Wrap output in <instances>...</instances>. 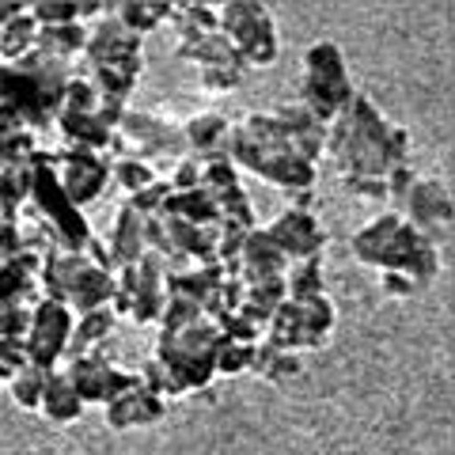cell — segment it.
Here are the masks:
<instances>
[{"mask_svg":"<svg viewBox=\"0 0 455 455\" xmlns=\"http://www.w3.org/2000/svg\"><path fill=\"white\" fill-rule=\"evenodd\" d=\"M53 125L61 130L65 145L68 148H88V152H107L110 148V137L114 130L99 118V107L95 110H73V107H61L57 110Z\"/></svg>","mask_w":455,"mask_h":455,"instance_id":"21","label":"cell"},{"mask_svg":"<svg viewBox=\"0 0 455 455\" xmlns=\"http://www.w3.org/2000/svg\"><path fill=\"white\" fill-rule=\"evenodd\" d=\"M224 160H232L235 171H251L269 187H277L284 194L296 190H315L319 167L304 164L300 156L292 152L289 137H284V125L274 118V110H251L239 122L228 125L224 137Z\"/></svg>","mask_w":455,"mask_h":455,"instance_id":"2","label":"cell"},{"mask_svg":"<svg viewBox=\"0 0 455 455\" xmlns=\"http://www.w3.org/2000/svg\"><path fill=\"white\" fill-rule=\"evenodd\" d=\"M114 311L110 307H95V311H84V315L73 319V334H68V349H65V361L84 357V353L99 349L103 341L114 334Z\"/></svg>","mask_w":455,"mask_h":455,"instance_id":"26","label":"cell"},{"mask_svg":"<svg viewBox=\"0 0 455 455\" xmlns=\"http://www.w3.org/2000/svg\"><path fill=\"white\" fill-rule=\"evenodd\" d=\"M84 259H88L95 269H107V274H114V262H110V251H107L103 239H95V235H92V243L84 247Z\"/></svg>","mask_w":455,"mask_h":455,"instance_id":"55","label":"cell"},{"mask_svg":"<svg viewBox=\"0 0 455 455\" xmlns=\"http://www.w3.org/2000/svg\"><path fill=\"white\" fill-rule=\"evenodd\" d=\"M107 251H110L114 274L125 269V266H133L140 254H145V217L133 212L130 205H118V212H114L110 239H107Z\"/></svg>","mask_w":455,"mask_h":455,"instance_id":"22","label":"cell"},{"mask_svg":"<svg viewBox=\"0 0 455 455\" xmlns=\"http://www.w3.org/2000/svg\"><path fill=\"white\" fill-rule=\"evenodd\" d=\"M20 251V217L0 212V259H12Z\"/></svg>","mask_w":455,"mask_h":455,"instance_id":"54","label":"cell"},{"mask_svg":"<svg viewBox=\"0 0 455 455\" xmlns=\"http://www.w3.org/2000/svg\"><path fill=\"white\" fill-rule=\"evenodd\" d=\"M228 125H232V122H228L224 114H212V110L190 114L187 122H179L182 148H187V156H194L197 164L217 160V156H224V137H228Z\"/></svg>","mask_w":455,"mask_h":455,"instance_id":"20","label":"cell"},{"mask_svg":"<svg viewBox=\"0 0 455 455\" xmlns=\"http://www.w3.org/2000/svg\"><path fill=\"white\" fill-rule=\"evenodd\" d=\"M53 175L61 182L65 197L80 212L84 205H92L110 182V160L107 152H88V148H57L53 152Z\"/></svg>","mask_w":455,"mask_h":455,"instance_id":"11","label":"cell"},{"mask_svg":"<svg viewBox=\"0 0 455 455\" xmlns=\"http://www.w3.org/2000/svg\"><path fill=\"white\" fill-rule=\"evenodd\" d=\"M167 194H171V187H167V179H156L152 187H145V190H137V194H130L122 205H130L133 212H140V217H156L160 212V205L167 202Z\"/></svg>","mask_w":455,"mask_h":455,"instance_id":"48","label":"cell"},{"mask_svg":"<svg viewBox=\"0 0 455 455\" xmlns=\"http://www.w3.org/2000/svg\"><path fill=\"white\" fill-rule=\"evenodd\" d=\"M160 212L164 217H175V220H187L194 228H212V232H220V209L205 190L167 194V202L160 205Z\"/></svg>","mask_w":455,"mask_h":455,"instance_id":"28","label":"cell"},{"mask_svg":"<svg viewBox=\"0 0 455 455\" xmlns=\"http://www.w3.org/2000/svg\"><path fill=\"white\" fill-rule=\"evenodd\" d=\"M251 372L259 376V379H266V383H289V379H300L304 376V361L296 357V353L274 349L269 341H259V346H254Z\"/></svg>","mask_w":455,"mask_h":455,"instance_id":"33","label":"cell"},{"mask_svg":"<svg viewBox=\"0 0 455 455\" xmlns=\"http://www.w3.org/2000/svg\"><path fill=\"white\" fill-rule=\"evenodd\" d=\"M292 262L284 259V251L274 243V235L266 232V224L251 228L239 251V281L254 284V281H269V277H284V269Z\"/></svg>","mask_w":455,"mask_h":455,"instance_id":"18","label":"cell"},{"mask_svg":"<svg viewBox=\"0 0 455 455\" xmlns=\"http://www.w3.org/2000/svg\"><path fill=\"white\" fill-rule=\"evenodd\" d=\"M220 209V228H235V232H251V228H259V217H254V205L243 187L228 190L220 197H212Z\"/></svg>","mask_w":455,"mask_h":455,"instance_id":"39","label":"cell"},{"mask_svg":"<svg viewBox=\"0 0 455 455\" xmlns=\"http://www.w3.org/2000/svg\"><path fill=\"white\" fill-rule=\"evenodd\" d=\"M38 289H42V300L65 304L73 315H84V311H95V307H110L114 274L95 269L84 254L53 251V254H46V262H42Z\"/></svg>","mask_w":455,"mask_h":455,"instance_id":"6","label":"cell"},{"mask_svg":"<svg viewBox=\"0 0 455 455\" xmlns=\"http://www.w3.org/2000/svg\"><path fill=\"white\" fill-rule=\"evenodd\" d=\"M274 118L284 125V137H289L292 152L300 156L304 164L315 167L326 152V125L319 118H311V114L300 107V103H284L274 110Z\"/></svg>","mask_w":455,"mask_h":455,"instance_id":"19","label":"cell"},{"mask_svg":"<svg viewBox=\"0 0 455 455\" xmlns=\"http://www.w3.org/2000/svg\"><path fill=\"white\" fill-rule=\"evenodd\" d=\"M35 35L38 23L31 20V12H20L16 20H8V27L0 31V61H20V57L35 53Z\"/></svg>","mask_w":455,"mask_h":455,"instance_id":"38","label":"cell"},{"mask_svg":"<svg viewBox=\"0 0 455 455\" xmlns=\"http://www.w3.org/2000/svg\"><path fill=\"white\" fill-rule=\"evenodd\" d=\"M414 179H418V175H414V167H410V164L391 167L387 175H383V187H387V197H391V202H403L406 190L414 187Z\"/></svg>","mask_w":455,"mask_h":455,"instance_id":"52","label":"cell"},{"mask_svg":"<svg viewBox=\"0 0 455 455\" xmlns=\"http://www.w3.org/2000/svg\"><path fill=\"white\" fill-rule=\"evenodd\" d=\"M23 364H27L23 341L20 338H0V383H8Z\"/></svg>","mask_w":455,"mask_h":455,"instance_id":"51","label":"cell"},{"mask_svg":"<svg viewBox=\"0 0 455 455\" xmlns=\"http://www.w3.org/2000/svg\"><path fill=\"white\" fill-rule=\"evenodd\" d=\"M23 217H27V224L42 228V235L53 243V251H65V254H84V247H88L95 235L88 217L68 202L61 182H57L50 148H38L31 156V202L23 205L20 220Z\"/></svg>","mask_w":455,"mask_h":455,"instance_id":"4","label":"cell"},{"mask_svg":"<svg viewBox=\"0 0 455 455\" xmlns=\"http://www.w3.org/2000/svg\"><path fill=\"white\" fill-rule=\"evenodd\" d=\"M326 296V277H323V262H292L284 269V300L292 304H311Z\"/></svg>","mask_w":455,"mask_h":455,"instance_id":"35","label":"cell"},{"mask_svg":"<svg viewBox=\"0 0 455 455\" xmlns=\"http://www.w3.org/2000/svg\"><path fill=\"white\" fill-rule=\"evenodd\" d=\"M289 197H292L289 209H296V212H315V190H296Z\"/></svg>","mask_w":455,"mask_h":455,"instance_id":"56","label":"cell"},{"mask_svg":"<svg viewBox=\"0 0 455 455\" xmlns=\"http://www.w3.org/2000/svg\"><path fill=\"white\" fill-rule=\"evenodd\" d=\"M179 57H182V61H190V65H197V68L232 65V68H243V73H247V65L239 61L235 46L220 31H212L205 38H194V42H179Z\"/></svg>","mask_w":455,"mask_h":455,"instance_id":"30","label":"cell"},{"mask_svg":"<svg viewBox=\"0 0 455 455\" xmlns=\"http://www.w3.org/2000/svg\"><path fill=\"white\" fill-rule=\"evenodd\" d=\"M398 224H403V217H398L395 209H387V212H379V217H372L357 235L349 239V251H353V259H357L361 266H372L376 269V262H379V254L387 251V243L395 239V232H398Z\"/></svg>","mask_w":455,"mask_h":455,"instance_id":"25","label":"cell"},{"mask_svg":"<svg viewBox=\"0 0 455 455\" xmlns=\"http://www.w3.org/2000/svg\"><path fill=\"white\" fill-rule=\"evenodd\" d=\"M217 31L235 46L247 73L251 68H269L281 57L277 23L269 16V8L259 4V0H228V4H217Z\"/></svg>","mask_w":455,"mask_h":455,"instance_id":"7","label":"cell"},{"mask_svg":"<svg viewBox=\"0 0 455 455\" xmlns=\"http://www.w3.org/2000/svg\"><path fill=\"white\" fill-rule=\"evenodd\" d=\"M167 27L179 31V42H194L217 31V4H205V0H171L167 12Z\"/></svg>","mask_w":455,"mask_h":455,"instance_id":"29","label":"cell"},{"mask_svg":"<svg viewBox=\"0 0 455 455\" xmlns=\"http://www.w3.org/2000/svg\"><path fill=\"white\" fill-rule=\"evenodd\" d=\"M42 387H46V372L35 364H23L16 376L8 379V391H12V403H16L20 410H31V414H38V398H42Z\"/></svg>","mask_w":455,"mask_h":455,"instance_id":"40","label":"cell"},{"mask_svg":"<svg viewBox=\"0 0 455 455\" xmlns=\"http://www.w3.org/2000/svg\"><path fill=\"white\" fill-rule=\"evenodd\" d=\"M300 315H304V353L307 349H323L326 341L334 338V326H338V307L331 296H319L311 304H300Z\"/></svg>","mask_w":455,"mask_h":455,"instance_id":"34","label":"cell"},{"mask_svg":"<svg viewBox=\"0 0 455 455\" xmlns=\"http://www.w3.org/2000/svg\"><path fill=\"white\" fill-rule=\"evenodd\" d=\"M73 311L65 304L53 300H38L31 311V326L23 334V349H27V364L42 368V372H53L65 361L68 349V334H73Z\"/></svg>","mask_w":455,"mask_h":455,"instance_id":"10","label":"cell"},{"mask_svg":"<svg viewBox=\"0 0 455 455\" xmlns=\"http://www.w3.org/2000/svg\"><path fill=\"white\" fill-rule=\"evenodd\" d=\"M197 182H202V164H197L194 156H182V160L167 171V187H171V194L197 190Z\"/></svg>","mask_w":455,"mask_h":455,"instance_id":"50","label":"cell"},{"mask_svg":"<svg viewBox=\"0 0 455 455\" xmlns=\"http://www.w3.org/2000/svg\"><path fill=\"white\" fill-rule=\"evenodd\" d=\"M376 269L379 274H403V277L414 281L418 289H429L440 274V251H436V243H429V239L418 232V228H410L403 220L395 239L387 243V251L379 254Z\"/></svg>","mask_w":455,"mask_h":455,"instance_id":"12","label":"cell"},{"mask_svg":"<svg viewBox=\"0 0 455 455\" xmlns=\"http://www.w3.org/2000/svg\"><path fill=\"white\" fill-rule=\"evenodd\" d=\"M379 292L391 296V300H406V296H418L421 289L403 274H379Z\"/></svg>","mask_w":455,"mask_h":455,"instance_id":"53","label":"cell"},{"mask_svg":"<svg viewBox=\"0 0 455 455\" xmlns=\"http://www.w3.org/2000/svg\"><path fill=\"white\" fill-rule=\"evenodd\" d=\"M38 274H42V259L27 251L0 259V315L4 311H31L42 300Z\"/></svg>","mask_w":455,"mask_h":455,"instance_id":"16","label":"cell"},{"mask_svg":"<svg viewBox=\"0 0 455 455\" xmlns=\"http://www.w3.org/2000/svg\"><path fill=\"white\" fill-rule=\"evenodd\" d=\"M266 232L274 235V243L284 251L289 262H323V251L331 243V235H326L315 212H296V209H281L266 224Z\"/></svg>","mask_w":455,"mask_h":455,"instance_id":"15","label":"cell"},{"mask_svg":"<svg viewBox=\"0 0 455 455\" xmlns=\"http://www.w3.org/2000/svg\"><path fill=\"white\" fill-rule=\"evenodd\" d=\"M27 202H31V164L0 167V212L20 217Z\"/></svg>","mask_w":455,"mask_h":455,"instance_id":"37","label":"cell"},{"mask_svg":"<svg viewBox=\"0 0 455 455\" xmlns=\"http://www.w3.org/2000/svg\"><path fill=\"white\" fill-rule=\"evenodd\" d=\"M167 12H171V0H118V4L110 8V16L130 35L145 38L160 23H167Z\"/></svg>","mask_w":455,"mask_h":455,"instance_id":"31","label":"cell"},{"mask_svg":"<svg viewBox=\"0 0 455 455\" xmlns=\"http://www.w3.org/2000/svg\"><path fill=\"white\" fill-rule=\"evenodd\" d=\"M451 194L440 179H414V187L403 197V217L410 228L429 239V243H440V235L451 228Z\"/></svg>","mask_w":455,"mask_h":455,"instance_id":"14","label":"cell"},{"mask_svg":"<svg viewBox=\"0 0 455 455\" xmlns=\"http://www.w3.org/2000/svg\"><path fill=\"white\" fill-rule=\"evenodd\" d=\"M217 338L220 331L212 319H197L179 331H160L152 361L167 372L171 398H187L194 391H205L217 376Z\"/></svg>","mask_w":455,"mask_h":455,"instance_id":"5","label":"cell"},{"mask_svg":"<svg viewBox=\"0 0 455 455\" xmlns=\"http://www.w3.org/2000/svg\"><path fill=\"white\" fill-rule=\"evenodd\" d=\"M84 42H88V27L84 23H57V27H38L35 35V53L53 57V61H68L73 65L84 53Z\"/></svg>","mask_w":455,"mask_h":455,"instance_id":"27","label":"cell"},{"mask_svg":"<svg viewBox=\"0 0 455 455\" xmlns=\"http://www.w3.org/2000/svg\"><path fill=\"white\" fill-rule=\"evenodd\" d=\"M326 152L338 175L383 179L391 167L410 164V130L391 125L364 92H353L346 110L326 125Z\"/></svg>","mask_w":455,"mask_h":455,"instance_id":"1","label":"cell"},{"mask_svg":"<svg viewBox=\"0 0 455 455\" xmlns=\"http://www.w3.org/2000/svg\"><path fill=\"white\" fill-rule=\"evenodd\" d=\"M254 364V346L217 338V376H243Z\"/></svg>","mask_w":455,"mask_h":455,"instance_id":"44","label":"cell"},{"mask_svg":"<svg viewBox=\"0 0 455 455\" xmlns=\"http://www.w3.org/2000/svg\"><path fill=\"white\" fill-rule=\"evenodd\" d=\"M197 319H205L202 315V307L190 304V300H179V296H167L164 300V311H160V331H179V326H190Z\"/></svg>","mask_w":455,"mask_h":455,"instance_id":"46","label":"cell"},{"mask_svg":"<svg viewBox=\"0 0 455 455\" xmlns=\"http://www.w3.org/2000/svg\"><path fill=\"white\" fill-rule=\"evenodd\" d=\"M167 418V403L160 395H152L145 383H137V387L122 391L114 403L103 406V421L107 429L114 433H130V429H148V425L164 421Z\"/></svg>","mask_w":455,"mask_h":455,"instance_id":"17","label":"cell"},{"mask_svg":"<svg viewBox=\"0 0 455 455\" xmlns=\"http://www.w3.org/2000/svg\"><path fill=\"white\" fill-rule=\"evenodd\" d=\"M140 73H145V68H88V73H80V76L92 84L103 103L130 107V95L137 92Z\"/></svg>","mask_w":455,"mask_h":455,"instance_id":"32","label":"cell"},{"mask_svg":"<svg viewBox=\"0 0 455 455\" xmlns=\"http://www.w3.org/2000/svg\"><path fill=\"white\" fill-rule=\"evenodd\" d=\"M224 281V269L217 262L205 266H175L164 274V296H179V300H190L202 307L209 300V292Z\"/></svg>","mask_w":455,"mask_h":455,"instance_id":"23","label":"cell"},{"mask_svg":"<svg viewBox=\"0 0 455 455\" xmlns=\"http://www.w3.org/2000/svg\"><path fill=\"white\" fill-rule=\"evenodd\" d=\"M304 76L323 84H349V65L334 42H315L304 53Z\"/></svg>","mask_w":455,"mask_h":455,"instance_id":"36","label":"cell"},{"mask_svg":"<svg viewBox=\"0 0 455 455\" xmlns=\"http://www.w3.org/2000/svg\"><path fill=\"white\" fill-rule=\"evenodd\" d=\"M338 187L346 190L349 197H357V202H391L387 197V187H383V179H364V175H338Z\"/></svg>","mask_w":455,"mask_h":455,"instance_id":"47","label":"cell"},{"mask_svg":"<svg viewBox=\"0 0 455 455\" xmlns=\"http://www.w3.org/2000/svg\"><path fill=\"white\" fill-rule=\"evenodd\" d=\"M80 57H84V73L88 68H145L140 38L125 31L110 12L88 23V42H84Z\"/></svg>","mask_w":455,"mask_h":455,"instance_id":"13","label":"cell"},{"mask_svg":"<svg viewBox=\"0 0 455 455\" xmlns=\"http://www.w3.org/2000/svg\"><path fill=\"white\" fill-rule=\"evenodd\" d=\"M235 187H243V182H239V171H235L232 160L217 156V160L202 164V182H197V190H205L209 197H220L228 190H235Z\"/></svg>","mask_w":455,"mask_h":455,"instance_id":"42","label":"cell"},{"mask_svg":"<svg viewBox=\"0 0 455 455\" xmlns=\"http://www.w3.org/2000/svg\"><path fill=\"white\" fill-rule=\"evenodd\" d=\"M110 179L125 190V197H130V194H137V190L152 187V182L160 179V175H156L148 164H140V160H133V156H125V160H114V164H110Z\"/></svg>","mask_w":455,"mask_h":455,"instance_id":"43","label":"cell"},{"mask_svg":"<svg viewBox=\"0 0 455 455\" xmlns=\"http://www.w3.org/2000/svg\"><path fill=\"white\" fill-rule=\"evenodd\" d=\"M243 68H232V65H212V68H197V88L209 92V95H224V92H235L243 84Z\"/></svg>","mask_w":455,"mask_h":455,"instance_id":"45","label":"cell"},{"mask_svg":"<svg viewBox=\"0 0 455 455\" xmlns=\"http://www.w3.org/2000/svg\"><path fill=\"white\" fill-rule=\"evenodd\" d=\"M164 274L167 266L156 254H140L133 266H125L114 274V296H110V311L114 319H130L137 326H148L160 319L164 311Z\"/></svg>","mask_w":455,"mask_h":455,"instance_id":"8","label":"cell"},{"mask_svg":"<svg viewBox=\"0 0 455 455\" xmlns=\"http://www.w3.org/2000/svg\"><path fill=\"white\" fill-rule=\"evenodd\" d=\"M38 414L46 418L50 425H73V421H80L84 403L76 398L73 383L65 379L61 368L46 372V387H42V398H38Z\"/></svg>","mask_w":455,"mask_h":455,"instance_id":"24","label":"cell"},{"mask_svg":"<svg viewBox=\"0 0 455 455\" xmlns=\"http://www.w3.org/2000/svg\"><path fill=\"white\" fill-rule=\"evenodd\" d=\"M20 12H27V4H20V0H0V31H4L8 20H16Z\"/></svg>","mask_w":455,"mask_h":455,"instance_id":"57","label":"cell"},{"mask_svg":"<svg viewBox=\"0 0 455 455\" xmlns=\"http://www.w3.org/2000/svg\"><path fill=\"white\" fill-rule=\"evenodd\" d=\"M247 296V284L239 277H224L217 289L209 292V300L202 304V315L205 319H220V315H232V311H239V304H243Z\"/></svg>","mask_w":455,"mask_h":455,"instance_id":"41","label":"cell"},{"mask_svg":"<svg viewBox=\"0 0 455 455\" xmlns=\"http://www.w3.org/2000/svg\"><path fill=\"white\" fill-rule=\"evenodd\" d=\"M212 326L220 331V338H228V341H243V346H259L262 341V331L259 326H251L243 315H220V319H212Z\"/></svg>","mask_w":455,"mask_h":455,"instance_id":"49","label":"cell"},{"mask_svg":"<svg viewBox=\"0 0 455 455\" xmlns=\"http://www.w3.org/2000/svg\"><path fill=\"white\" fill-rule=\"evenodd\" d=\"M61 372H65L68 383H73V391H76V398H80L84 406H88V403L107 406L122 391H130V387H137V383H140L137 372H125V368L107 361L103 346L92 349V353H84V357L61 361Z\"/></svg>","mask_w":455,"mask_h":455,"instance_id":"9","label":"cell"},{"mask_svg":"<svg viewBox=\"0 0 455 455\" xmlns=\"http://www.w3.org/2000/svg\"><path fill=\"white\" fill-rule=\"evenodd\" d=\"M73 76L76 68L68 61H53L42 53H27L20 61H0V107L12 110L38 137L53 125Z\"/></svg>","mask_w":455,"mask_h":455,"instance_id":"3","label":"cell"}]
</instances>
